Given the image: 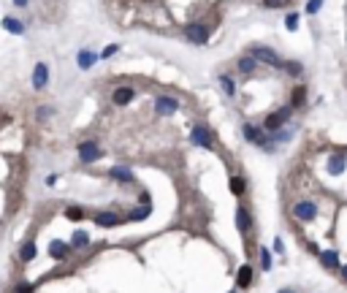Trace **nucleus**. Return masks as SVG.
Returning a JSON list of instances; mask_svg holds the SVG:
<instances>
[{
  "mask_svg": "<svg viewBox=\"0 0 347 293\" xmlns=\"http://www.w3.org/2000/svg\"><path fill=\"white\" fill-rule=\"evenodd\" d=\"M250 57L255 60V63H266V65H274V68H282V57L274 52L271 47H253L250 49Z\"/></svg>",
  "mask_w": 347,
  "mask_h": 293,
  "instance_id": "f257e3e1",
  "label": "nucleus"
},
{
  "mask_svg": "<svg viewBox=\"0 0 347 293\" xmlns=\"http://www.w3.org/2000/svg\"><path fill=\"white\" fill-rule=\"evenodd\" d=\"M293 217L299 220V223H312L315 217H318V204L309 198H301L293 204Z\"/></svg>",
  "mask_w": 347,
  "mask_h": 293,
  "instance_id": "f03ea898",
  "label": "nucleus"
},
{
  "mask_svg": "<svg viewBox=\"0 0 347 293\" xmlns=\"http://www.w3.org/2000/svg\"><path fill=\"white\" fill-rule=\"evenodd\" d=\"M100 158H103V149L98 146L95 139H87V141L79 144V160H82V163H95V160H100Z\"/></svg>",
  "mask_w": 347,
  "mask_h": 293,
  "instance_id": "7ed1b4c3",
  "label": "nucleus"
},
{
  "mask_svg": "<svg viewBox=\"0 0 347 293\" xmlns=\"http://www.w3.org/2000/svg\"><path fill=\"white\" fill-rule=\"evenodd\" d=\"M290 112H293V109H290V106H285V109H277L274 114H269V117H266V122H263V130H269V133H277V130L288 122Z\"/></svg>",
  "mask_w": 347,
  "mask_h": 293,
  "instance_id": "20e7f679",
  "label": "nucleus"
},
{
  "mask_svg": "<svg viewBox=\"0 0 347 293\" xmlns=\"http://www.w3.org/2000/svg\"><path fill=\"white\" fill-rule=\"evenodd\" d=\"M190 141H193L195 146H204V149H214V136L209 128H204V125H195L193 133H190Z\"/></svg>",
  "mask_w": 347,
  "mask_h": 293,
  "instance_id": "39448f33",
  "label": "nucleus"
},
{
  "mask_svg": "<svg viewBox=\"0 0 347 293\" xmlns=\"http://www.w3.org/2000/svg\"><path fill=\"white\" fill-rule=\"evenodd\" d=\"M179 109V100L171 98V95H158L155 98V114L158 117H168V114H174Z\"/></svg>",
  "mask_w": 347,
  "mask_h": 293,
  "instance_id": "423d86ee",
  "label": "nucleus"
},
{
  "mask_svg": "<svg viewBox=\"0 0 347 293\" xmlns=\"http://www.w3.org/2000/svg\"><path fill=\"white\" fill-rule=\"evenodd\" d=\"M241 133H244V139L250 141V144H255V146H266L269 149V136H266V130H260V128H255V125H250V122H244V128H241Z\"/></svg>",
  "mask_w": 347,
  "mask_h": 293,
  "instance_id": "0eeeda50",
  "label": "nucleus"
},
{
  "mask_svg": "<svg viewBox=\"0 0 347 293\" xmlns=\"http://www.w3.org/2000/svg\"><path fill=\"white\" fill-rule=\"evenodd\" d=\"M209 33H212V30L206 27V24H201V22H193V24L185 27L187 41H193V44H206V41H209Z\"/></svg>",
  "mask_w": 347,
  "mask_h": 293,
  "instance_id": "6e6552de",
  "label": "nucleus"
},
{
  "mask_svg": "<svg viewBox=\"0 0 347 293\" xmlns=\"http://www.w3.org/2000/svg\"><path fill=\"white\" fill-rule=\"evenodd\" d=\"M236 225H239V231H241L244 236L253 231V215H250V209H247L244 204L236 206Z\"/></svg>",
  "mask_w": 347,
  "mask_h": 293,
  "instance_id": "1a4fd4ad",
  "label": "nucleus"
},
{
  "mask_svg": "<svg viewBox=\"0 0 347 293\" xmlns=\"http://www.w3.org/2000/svg\"><path fill=\"white\" fill-rule=\"evenodd\" d=\"M320 264H323V269H328V271H339L342 269V264H339V252L334 250V247H328V250H320Z\"/></svg>",
  "mask_w": 347,
  "mask_h": 293,
  "instance_id": "9d476101",
  "label": "nucleus"
},
{
  "mask_svg": "<svg viewBox=\"0 0 347 293\" xmlns=\"http://www.w3.org/2000/svg\"><path fill=\"white\" fill-rule=\"evenodd\" d=\"M71 242H60V239H54L52 244H49V255H52L54 261H63V258H68L71 255Z\"/></svg>",
  "mask_w": 347,
  "mask_h": 293,
  "instance_id": "9b49d317",
  "label": "nucleus"
},
{
  "mask_svg": "<svg viewBox=\"0 0 347 293\" xmlns=\"http://www.w3.org/2000/svg\"><path fill=\"white\" fill-rule=\"evenodd\" d=\"M49 84V68L44 63H38L36 68H33V87L36 90H44Z\"/></svg>",
  "mask_w": 347,
  "mask_h": 293,
  "instance_id": "f8f14e48",
  "label": "nucleus"
},
{
  "mask_svg": "<svg viewBox=\"0 0 347 293\" xmlns=\"http://www.w3.org/2000/svg\"><path fill=\"white\" fill-rule=\"evenodd\" d=\"M250 285H253V266L244 264V266H239V271H236V288L244 291V288H250Z\"/></svg>",
  "mask_w": 347,
  "mask_h": 293,
  "instance_id": "ddd939ff",
  "label": "nucleus"
},
{
  "mask_svg": "<svg viewBox=\"0 0 347 293\" xmlns=\"http://www.w3.org/2000/svg\"><path fill=\"white\" fill-rule=\"evenodd\" d=\"M109 176H112V179H117L119 185H130V182H136L133 171L125 169V166H114V169H109Z\"/></svg>",
  "mask_w": 347,
  "mask_h": 293,
  "instance_id": "4468645a",
  "label": "nucleus"
},
{
  "mask_svg": "<svg viewBox=\"0 0 347 293\" xmlns=\"http://www.w3.org/2000/svg\"><path fill=\"white\" fill-rule=\"evenodd\" d=\"M133 98H136V90L133 87H117V90H114V95H112V100L117 106H128Z\"/></svg>",
  "mask_w": 347,
  "mask_h": 293,
  "instance_id": "2eb2a0df",
  "label": "nucleus"
},
{
  "mask_svg": "<svg viewBox=\"0 0 347 293\" xmlns=\"http://www.w3.org/2000/svg\"><path fill=\"white\" fill-rule=\"evenodd\" d=\"M228 188H231V193H233L236 198H241V195L247 193V179H244V176H239V174H233L228 179Z\"/></svg>",
  "mask_w": 347,
  "mask_h": 293,
  "instance_id": "dca6fc26",
  "label": "nucleus"
},
{
  "mask_svg": "<svg viewBox=\"0 0 347 293\" xmlns=\"http://www.w3.org/2000/svg\"><path fill=\"white\" fill-rule=\"evenodd\" d=\"M95 225H100V228H114V225H119V217L114 215V212H100V215H95Z\"/></svg>",
  "mask_w": 347,
  "mask_h": 293,
  "instance_id": "f3484780",
  "label": "nucleus"
},
{
  "mask_svg": "<svg viewBox=\"0 0 347 293\" xmlns=\"http://www.w3.org/2000/svg\"><path fill=\"white\" fill-rule=\"evenodd\" d=\"M345 166H347V158H342V155H331V158H328V174L339 176L342 171H345Z\"/></svg>",
  "mask_w": 347,
  "mask_h": 293,
  "instance_id": "a211bd4d",
  "label": "nucleus"
},
{
  "mask_svg": "<svg viewBox=\"0 0 347 293\" xmlns=\"http://www.w3.org/2000/svg\"><path fill=\"white\" fill-rule=\"evenodd\" d=\"M38 255V250H36V242H24L22 244V250H19V261L22 264H30V261Z\"/></svg>",
  "mask_w": 347,
  "mask_h": 293,
  "instance_id": "6ab92c4d",
  "label": "nucleus"
},
{
  "mask_svg": "<svg viewBox=\"0 0 347 293\" xmlns=\"http://www.w3.org/2000/svg\"><path fill=\"white\" fill-rule=\"evenodd\" d=\"M95 60H98V54H93L90 49H82L79 57H76V63H79V68H82V71H87V68H93V65H95Z\"/></svg>",
  "mask_w": 347,
  "mask_h": 293,
  "instance_id": "aec40b11",
  "label": "nucleus"
},
{
  "mask_svg": "<svg viewBox=\"0 0 347 293\" xmlns=\"http://www.w3.org/2000/svg\"><path fill=\"white\" fill-rule=\"evenodd\" d=\"M87 244H90L87 231L76 228V231H73V236H71V247H73V250H82V247H87Z\"/></svg>",
  "mask_w": 347,
  "mask_h": 293,
  "instance_id": "412c9836",
  "label": "nucleus"
},
{
  "mask_svg": "<svg viewBox=\"0 0 347 293\" xmlns=\"http://www.w3.org/2000/svg\"><path fill=\"white\" fill-rule=\"evenodd\" d=\"M3 27H6L8 33H14V35H24V24L19 22V19H14V17H6V19H3Z\"/></svg>",
  "mask_w": 347,
  "mask_h": 293,
  "instance_id": "4be33fe9",
  "label": "nucleus"
},
{
  "mask_svg": "<svg viewBox=\"0 0 347 293\" xmlns=\"http://www.w3.org/2000/svg\"><path fill=\"white\" fill-rule=\"evenodd\" d=\"M304 100H306V87H296L293 93H290V109L304 106Z\"/></svg>",
  "mask_w": 347,
  "mask_h": 293,
  "instance_id": "5701e85b",
  "label": "nucleus"
},
{
  "mask_svg": "<svg viewBox=\"0 0 347 293\" xmlns=\"http://www.w3.org/2000/svg\"><path fill=\"white\" fill-rule=\"evenodd\" d=\"M236 65H239V71H241V73H247V76H250V73H255V68H258V63H255L250 54H247V57H241Z\"/></svg>",
  "mask_w": 347,
  "mask_h": 293,
  "instance_id": "b1692460",
  "label": "nucleus"
},
{
  "mask_svg": "<svg viewBox=\"0 0 347 293\" xmlns=\"http://www.w3.org/2000/svg\"><path fill=\"white\" fill-rule=\"evenodd\" d=\"M65 217H68V220H73V223H79V220H84V217H87V212H84L82 206H68V209H65Z\"/></svg>",
  "mask_w": 347,
  "mask_h": 293,
  "instance_id": "393cba45",
  "label": "nucleus"
},
{
  "mask_svg": "<svg viewBox=\"0 0 347 293\" xmlns=\"http://www.w3.org/2000/svg\"><path fill=\"white\" fill-rule=\"evenodd\" d=\"M149 212H152V206H139V209H133V212H130V215H128V220H144V217H147L149 215Z\"/></svg>",
  "mask_w": 347,
  "mask_h": 293,
  "instance_id": "a878e982",
  "label": "nucleus"
},
{
  "mask_svg": "<svg viewBox=\"0 0 347 293\" xmlns=\"http://www.w3.org/2000/svg\"><path fill=\"white\" fill-rule=\"evenodd\" d=\"M260 266H263V271L271 269V252H269V247H260Z\"/></svg>",
  "mask_w": 347,
  "mask_h": 293,
  "instance_id": "bb28decb",
  "label": "nucleus"
},
{
  "mask_svg": "<svg viewBox=\"0 0 347 293\" xmlns=\"http://www.w3.org/2000/svg\"><path fill=\"white\" fill-rule=\"evenodd\" d=\"M282 68H288L290 76H301V71H304V68H301V63H293V60H290V63H285Z\"/></svg>",
  "mask_w": 347,
  "mask_h": 293,
  "instance_id": "cd10ccee",
  "label": "nucleus"
},
{
  "mask_svg": "<svg viewBox=\"0 0 347 293\" xmlns=\"http://www.w3.org/2000/svg\"><path fill=\"white\" fill-rule=\"evenodd\" d=\"M220 84H223V90H225V95H233L236 93V87H233V82H231L228 76H220Z\"/></svg>",
  "mask_w": 347,
  "mask_h": 293,
  "instance_id": "c85d7f7f",
  "label": "nucleus"
},
{
  "mask_svg": "<svg viewBox=\"0 0 347 293\" xmlns=\"http://www.w3.org/2000/svg\"><path fill=\"white\" fill-rule=\"evenodd\" d=\"M290 0H263V8H282L288 6Z\"/></svg>",
  "mask_w": 347,
  "mask_h": 293,
  "instance_id": "c756f323",
  "label": "nucleus"
},
{
  "mask_svg": "<svg viewBox=\"0 0 347 293\" xmlns=\"http://www.w3.org/2000/svg\"><path fill=\"white\" fill-rule=\"evenodd\" d=\"M117 52H119V47H117V44H109V47L103 49V52H100V57H103V60H109L112 54H117Z\"/></svg>",
  "mask_w": 347,
  "mask_h": 293,
  "instance_id": "7c9ffc66",
  "label": "nucleus"
},
{
  "mask_svg": "<svg viewBox=\"0 0 347 293\" xmlns=\"http://www.w3.org/2000/svg\"><path fill=\"white\" fill-rule=\"evenodd\" d=\"M320 6H323V0H309V3H306V14H318Z\"/></svg>",
  "mask_w": 347,
  "mask_h": 293,
  "instance_id": "2f4dec72",
  "label": "nucleus"
},
{
  "mask_svg": "<svg viewBox=\"0 0 347 293\" xmlns=\"http://www.w3.org/2000/svg\"><path fill=\"white\" fill-rule=\"evenodd\" d=\"M285 24H288V30H296L299 27V14H288V17H285Z\"/></svg>",
  "mask_w": 347,
  "mask_h": 293,
  "instance_id": "473e14b6",
  "label": "nucleus"
},
{
  "mask_svg": "<svg viewBox=\"0 0 347 293\" xmlns=\"http://www.w3.org/2000/svg\"><path fill=\"white\" fill-rule=\"evenodd\" d=\"M14 293H33V288H30L27 282H17V288H14Z\"/></svg>",
  "mask_w": 347,
  "mask_h": 293,
  "instance_id": "72a5a7b5",
  "label": "nucleus"
},
{
  "mask_svg": "<svg viewBox=\"0 0 347 293\" xmlns=\"http://www.w3.org/2000/svg\"><path fill=\"white\" fill-rule=\"evenodd\" d=\"M139 201H141L144 206H152V198H149V193H147V190H144V193L139 195Z\"/></svg>",
  "mask_w": 347,
  "mask_h": 293,
  "instance_id": "f704fd0d",
  "label": "nucleus"
},
{
  "mask_svg": "<svg viewBox=\"0 0 347 293\" xmlns=\"http://www.w3.org/2000/svg\"><path fill=\"white\" fill-rule=\"evenodd\" d=\"M49 114H52V109H49V106H41V109H38V117H41V120H46Z\"/></svg>",
  "mask_w": 347,
  "mask_h": 293,
  "instance_id": "c9c22d12",
  "label": "nucleus"
},
{
  "mask_svg": "<svg viewBox=\"0 0 347 293\" xmlns=\"http://www.w3.org/2000/svg\"><path fill=\"white\" fill-rule=\"evenodd\" d=\"M274 250H277V252H285V247H282V239H274Z\"/></svg>",
  "mask_w": 347,
  "mask_h": 293,
  "instance_id": "e433bc0d",
  "label": "nucleus"
},
{
  "mask_svg": "<svg viewBox=\"0 0 347 293\" xmlns=\"http://www.w3.org/2000/svg\"><path fill=\"white\" fill-rule=\"evenodd\" d=\"M339 277H342V282H347V266H342V269H339Z\"/></svg>",
  "mask_w": 347,
  "mask_h": 293,
  "instance_id": "4c0bfd02",
  "label": "nucleus"
},
{
  "mask_svg": "<svg viewBox=\"0 0 347 293\" xmlns=\"http://www.w3.org/2000/svg\"><path fill=\"white\" fill-rule=\"evenodd\" d=\"M14 6H17V8H24V6H27V0H14Z\"/></svg>",
  "mask_w": 347,
  "mask_h": 293,
  "instance_id": "58836bf2",
  "label": "nucleus"
},
{
  "mask_svg": "<svg viewBox=\"0 0 347 293\" xmlns=\"http://www.w3.org/2000/svg\"><path fill=\"white\" fill-rule=\"evenodd\" d=\"M277 293H296L293 288H282V291H277Z\"/></svg>",
  "mask_w": 347,
  "mask_h": 293,
  "instance_id": "ea45409f",
  "label": "nucleus"
},
{
  "mask_svg": "<svg viewBox=\"0 0 347 293\" xmlns=\"http://www.w3.org/2000/svg\"><path fill=\"white\" fill-rule=\"evenodd\" d=\"M231 293H236V291H231Z\"/></svg>",
  "mask_w": 347,
  "mask_h": 293,
  "instance_id": "a19ab883",
  "label": "nucleus"
}]
</instances>
